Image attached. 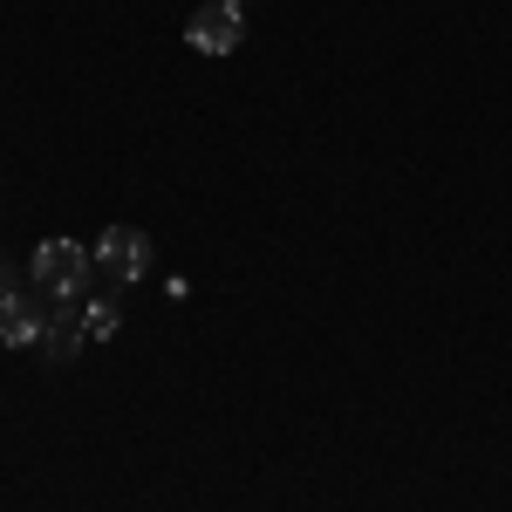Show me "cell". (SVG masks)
<instances>
[{"instance_id":"1","label":"cell","mask_w":512,"mask_h":512,"mask_svg":"<svg viewBox=\"0 0 512 512\" xmlns=\"http://www.w3.org/2000/svg\"><path fill=\"white\" fill-rule=\"evenodd\" d=\"M96 274V253L76 246V239H41L35 246V287L41 294H55V301H76L82 287Z\"/></svg>"},{"instance_id":"2","label":"cell","mask_w":512,"mask_h":512,"mask_svg":"<svg viewBox=\"0 0 512 512\" xmlns=\"http://www.w3.org/2000/svg\"><path fill=\"white\" fill-rule=\"evenodd\" d=\"M144 267H151V239L137 233V226H110V233L96 239V274L103 280H144Z\"/></svg>"},{"instance_id":"3","label":"cell","mask_w":512,"mask_h":512,"mask_svg":"<svg viewBox=\"0 0 512 512\" xmlns=\"http://www.w3.org/2000/svg\"><path fill=\"white\" fill-rule=\"evenodd\" d=\"M198 55H233L239 41H246V21H239V0H212V7H198L192 28H185Z\"/></svg>"},{"instance_id":"4","label":"cell","mask_w":512,"mask_h":512,"mask_svg":"<svg viewBox=\"0 0 512 512\" xmlns=\"http://www.w3.org/2000/svg\"><path fill=\"white\" fill-rule=\"evenodd\" d=\"M41 328H48L41 287H35V294H21V287H14V294L0 301V342H7V349H35V342H41Z\"/></svg>"},{"instance_id":"5","label":"cell","mask_w":512,"mask_h":512,"mask_svg":"<svg viewBox=\"0 0 512 512\" xmlns=\"http://www.w3.org/2000/svg\"><path fill=\"white\" fill-rule=\"evenodd\" d=\"M55 369H69L82 349H89V328H82V315H76V301H62V315H48V328H41V342H35Z\"/></svg>"},{"instance_id":"6","label":"cell","mask_w":512,"mask_h":512,"mask_svg":"<svg viewBox=\"0 0 512 512\" xmlns=\"http://www.w3.org/2000/svg\"><path fill=\"white\" fill-rule=\"evenodd\" d=\"M82 328H89V342H110L117 335V301H89L82 308Z\"/></svg>"},{"instance_id":"7","label":"cell","mask_w":512,"mask_h":512,"mask_svg":"<svg viewBox=\"0 0 512 512\" xmlns=\"http://www.w3.org/2000/svg\"><path fill=\"white\" fill-rule=\"evenodd\" d=\"M7 294H14V260L0 253V301H7Z\"/></svg>"}]
</instances>
